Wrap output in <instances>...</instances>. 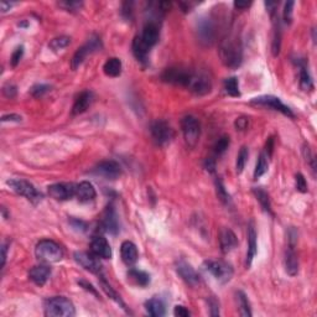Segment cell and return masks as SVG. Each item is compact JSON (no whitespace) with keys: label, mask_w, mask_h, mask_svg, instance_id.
Wrapping results in <instances>:
<instances>
[{"label":"cell","mask_w":317,"mask_h":317,"mask_svg":"<svg viewBox=\"0 0 317 317\" xmlns=\"http://www.w3.org/2000/svg\"><path fill=\"white\" fill-rule=\"evenodd\" d=\"M0 6H1V10H3V11H8L9 9H10L11 6H13V4H11V3H5V1H3V3L0 4Z\"/></svg>","instance_id":"cell-58"},{"label":"cell","mask_w":317,"mask_h":317,"mask_svg":"<svg viewBox=\"0 0 317 317\" xmlns=\"http://www.w3.org/2000/svg\"><path fill=\"white\" fill-rule=\"evenodd\" d=\"M100 285H102V288H103V290L105 291V293H107L108 296L109 297H112L113 300H114V301L116 302H118V304H121L122 306H124V304H123V301H122L121 300V297L118 296V295H117V293L114 290H113L112 289V286L109 285V284L107 283V281L104 280V278H103V276H100Z\"/></svg>","instance_id":"cell-40"},{"label":"cell","mask_w":317,"mask_h":317,"mask_svg":"<svg viewBox=\"0 0 317 317\" xmlns=\"http://www.w3.org/2000/svg\"><path fill=\"white\" fill-rule=\"evenodd\" d=\"M296 190L300 192L307 191V182L305 180L304 175H301V173H297L296 175Z\"/></svg>","instance_id":"cell-47"},{"label":"cell","mask_w":317,"mask_h":317,"mask_svg":"<svg viewBox=\"0 0 317 317\" xmlns=\"http://www.w3.org/2000/svg\"><path fill=\"white\" fill-rule=\"evenodd\" d=\"M304 155L305 157H306V163H309V165L311 166V170L314 171L315 175V171H316V159H315V155L312 154L311 150H310L309 145L304 147Z\"/></svg>","instance_id":"cell-45"},{"label":"cell","mask_w":317,"mask_h":317,"mask_svg":"<svg viewBox=\"0 0 317 317\" xmlns=\"http://www.w3.org/2000/svg\"><path fill=\"white\" fill-rule=\"evenodd\" d=\"M121 254L122 259L126 265H133L137 263L139 253H138L137 245L130 241H125L122 243L121 246Z\"/></svg>","instance_id":"cell-21"},{"label":"cell","mask_w":317,"mask_h":317,"mask_svg":"<svg viewBox=\"0 0 317 317\" xmlns=\"http://www.w3.org/2000/svg\"><path fill=\"white\" fill-rule=\"evenodd\" d=\"M71 44V39L69 36H60L53 39L52 41L50 42V48L52 49L53 51H60L62 49L67 48L69 45Z\"/></svg>","instance_id":"cell-39"},{"label":"cell","mask_w":317,"mask_h":317,"mask_svg":"<svg viewBox=\"0 0 317 317\" xmlns=\"http://www.w3.org/2000/svg\"><path fill=\"white\" fill-rule=\"evenodd\" d=\"M257 232H255L254 223L250 222L248 225V253H246V267H250L257 254Z\"/></svg>","instance_id":"cell-23"},{"label":"cell","mask_w":317,"mask_h":317,"mask_svg":"<svg viewBox=\"0 0 317 317\" xmlns=\"http://www.w3.org/2000/svg\"><path fill=\"white\" fill-rule=\"evenodd\" d=\"M219 245L220 250H222L224 254L232 252L237 245H238V239H237L236 234L228 228L222 229L219 234Z\"/></svg>","instance_id":"cell-20"},{"label":"cell","mask_w":317,"mask_h":317,"mask_svg":"<svg viewBox=\"0 0 317 317\" xmlns=\"http://www.w3.org/2000/svg\"><path fill=\"white\" fill-rule=\"evenodd\" d=\"M205 169L207 171H210V172H213L216 169V161L213 159H207L205 161Z\"/></svg>","instance_id":"cell-54"},{"label":"cell","mask_w":317,"mask_h":317,"mask_svg":"<svg viewBox=\"0 0 317 317\" xmlns=\"http://www.w3.org/2000/svg\"><path fill=\"white\" fill-rule=\"evenodd\" d=\"M273 138H269V140L267 142V151H268V156H270L271 155V152H273Z\"/></svg>","instance_id":"cell-57"},{"label":"cell","mask_w":317,"mask_h":317,"mask_svg":"<svg viewBox=\"0 0 317 317\" xmlns=\"http://www.w3.org/2000/svg\"><path fill=\"white\" fill-rule=\"evenodd\" d=\"M229 143H231V140H229V137L219 138V139L217 140V143H216V145H215L216 155L224 154V152L227 151V149H228Z\"/></svg>","instance_id":"cell-41"},{"label":"cell","mask_w":317,"mask_h":317,"mask_svg":"<svg viewBox=\"0 0 317 317\" xmlns=\"http://www.w3.org/2000/svg\"><path fill=\"white\" fill-rule=\"evenodd\" d=\"M220 58L227 67L236 69L242 63V48L236 39H227L220 45Z\"/></svg>","instance_id":"cell-2"},{"label":"cell","mask_w":317,"mask_h":317,"mask_svg":"<svg viewBox=\"0 0 317 317\" xmlns=\"http://www.w3.org/2000/svg\"><path fill=\"white\" fill-rule=\"evenodd\" d=\"M73 258L82 268H84V269L91 271V273L99 274L102 271V264L98 260L97 255H95L93 253L91 254V253L87 252H76Z\"/></svg>","instance_id":"cell-13"},{"label":"cell","mask_w":317,"mask_h":317,"mask_svg":"<svg viewBox=\"0 0 317 317\" xmlns=\"http://www.w3.org/2000/svg\"><path fill=\"white\" fill-rule=\"evenodd\" d=\"M6 184L14 192H16L20 196L26 197L32 203H37L42 199V195L35 189L34 185L30 184L29 181L21 180V178H10V180L6 181Z\"/></svg>","instance_id":"cell-4"},{"label":"cell","mask_w":317,"mask_h":317,"mask_svg":"<svg viewBox=\"0 0 317 317\" xmlns=\"http://www.w3.org/2000/svg\"><path fill=\"white\" fill-rule=\"evenodd\" d=\"M300 87H301L302 91H312L314 89V81H312L311 74L305 65H300Z\"/></svg>","instance_id":"cell-31"},{"label":"cell","mask_w":317,"mask_h":317,"mask_svg":"<svg viewBox=\"0 0 317 317\" xmlns=\"http://www.w3.org/2000/svg\"><path fill=\"white\" fill-rule=\"evenodd\" d=\"M23 55H24V48H23V46H19V48H16V50L14 51L13 55H11V58H10V62H11V66H13V67H16V66L19 65V62H20Z\"/></svg>","instance_id":"cell-46"},{"label":"cell","mask_w":317,"mask_h":317,"mask_svg":"<svg viewBox=\"0 0 317 317\" xmlns=\"http://www.w3.org/2000/svg\"><path fill=\"white\" fill-rule=\"evenodd\" d=\"M93 102V93L91 91H83L78 97L74 100L73 108H72V114L77 116V114H82L88 109V107L92 104Z\"/></svg>","instance_id":"cell-24"},{"label":"cell","mask_w":317,"mask_h":317,"mask_svg":"<svg viewBox=\"0 0 317 317\" xmlns=\"http://www.w3.org/2000/svg\"><path fill=\"white\" fill-rule=\"evenodd\" d=\"M159 36H160V30L155 21H149L145 24V26L143 27V32L140 35L143 41L149 46L150 49L157 44L159 41Z\"/></svg>","instance_id":"cell-19"},{"label":"cell","mask_w":317,"mask_h":317,"mask_svg":"<svg viewBox=\"0 0 317 317\" xmlns=\"http://www.w3.org/2000/svg\"><path fill=\"white\" fill-rule=\"evenodd\" d=\"M58 5L69 11H78L83 6L82 1H60Z\"/></svg>","instance_id":"cell-43"},{"label":"cell","mask_w":317,"mask_h":317,"mask_svg":"<svg viewBox=\"0 0 317 317\" xmlns=\"http://www.w3.org/2000/svg\"><path fill=\"white\" fill-rule=\"evenodd\" d=\"M237 299H238L239 310H241V315L244 317H250L252 316V310H250V304L249 300L246 297L245 293L243 291H238L237 293Z\"/></svg>","instance_id":"cell-32"},{"label":"cell","mask_w":317,"mask_h":317,"mask_svg":"<svg viewBox=\"0 0 317 317\" xmlns=\"http://www.w3.org/2000/svg\"><path fill=\"white\" fill-rule=\"evenodd\" d=\"M176 271L182 278V280L190 286H197L199 284V275L192 268V265L185 260H178L176 263Z\"/></svg>","instance_id":"cell-16"},{"label":"cell","mask_w":317,"mask_h":317,"mask_svg":"<svg viewBox=\"0 0 317 317\" xmlns=\"http://www.w3.org/2000/svg\"><path fill=\"white\" fill-rule=\"evenodd\" d=\"M173 315L177 317H189L191 315V312L185 306H176L175 310H173Z\"/></svg>","instance_id":"cell-50"},{"label":"cell","mask_w":317,"mask_h":317,"mask_svg":"<svg viewBox=\"0 0 317 317\" xmlns=\"http://www.w3.org/2000/svg\"><path fill=\"white\" fill-rule=\"evenodd\" d=\"M35 255L37 259L44 263H57L63 258V252L56 242L44 239L37 243L35 248Z\"/></svg>","instance_id":"cell-3"},{"label":"cell","mask_w":317,"mask_h":317,"mask_svg":"<svg viewBox=\"0 0 317 317\" xmlns=\"http://www.w3.org/2000/svg\"><path fill=\"white\" fill-rule=\"evenodd\" d=\"M216 190H217V196L224 205H229L231 203V196L228 195L227 190H225L224 185H223L222 180H216Z\"/></svg>","instance_id":"cell-38"},{"label":"cell","mask_w":317,"mask_h":317,"mask_svg":"<svg viewBox=\"0 0 317 317\" xmlns=\"http://www.w3.org/2000/svg\"><path fill=\"white\" fill-rule=\"evenodd\" d=\"M249 125L248 118H244V117H241L236 121V128L237 130H245Z\"/></svg>","instance_id":"cell-51"},{"label":"cell","mask_w":317,"mask_h":317,"mask_svg":"<svg viewBox=\"0 0 317 317\" xmlns=\"http://www.w3.org/2000/svg\"><path fill=\"white\" fill-rule=\"evenodd\" d=\"M197 40L203 46H211L216 40V25L208 16H203L196 23Z\"/></svg>","instance_id":"cell-5"},{"label":"cell","mask_w":317,"mask_h":317,"mask_svg":"<svg viewBox=\"0 0 317 317\" xmlns=\"http://www.w3.org/2000/svg\"><path fill=\"white\" fill-rule=\"evenodd\" d=\"M3 93L6 98H14L16 96V87L14 84H6L3 88Z\"/></svg>","instance_id":"cell-48"},{"label":"cell","mask_w":317,"mask_h":317,"mask_svg":"<svg viewBox=\"0 0 317 317\" xmlns=\"http://www.w3.org/2000/svg\"><path fill=\"white\" fill-rule=\"evenodd\" d=\"M76 197L81 202H89L96 198V189L88 181H83L76 187Z\"/></svg>","instance_id":"cell-26"},{"label":"cell","mask_w":317,"mask_h":317,"mask_svg":"<svg viewBox=\"0 0 317 317\" xmlns=\"http://www.w3.org/2000/svg\"><path fill=\"white\" fill-rule=\"evenodd\" d=\"M224 89L225 92L228 93L231 97H239L241 92H239V84L238 78L237 77H229L224 81Z\"/></svg>","instance_id":"cell-34"},{"label":"cell","mask_w":317,"mask_h":317,"mask_svg":"<svg viewBox=\"0 0 317 317\" xmlns=\"http://www.w3.org/2000/svg\"><path fill=\"white\" fill-rule=\"evenodd\" d=\"M205 269L208 273L218 280L219 283L224 284L228 283L233 276V268L229 264L224 262H219V260H207L205 262Z\"/></svg>","instance_id":"cell-7"},{"label":"cell","mask_w":317,"mask_h":317,"mask_svg":"<svg viewBox=\"0 0 317 317\" xmlns=\"http://www.w3.org/2000/svg\"><path fill=\"white\" fill-rule=\"evenodd\" d=\"M102 49V42H100V39L97 36H92L91 39L87 41L86 45H83L82 48H79L78 50L76 51V53L73 55L71 61V66L73 70H77L82 63L84 62V60L87 58V56L91 55V53L96 52V51L100 50Z\"/></svg>","instance_id":"cell-10"},{"label":"cell","mask_w":317,"mask_h":317,"mask_svg":"<svg viewBox=\"0 0 317 317\" xmlns=\"http://www.w3.org/2000/svg\"><path fill=\"white\" fill-rule=\"evenodd\" d=\"M234 6L237 9H239V10H243V9L249 8L250 3H248V1H234Z\"/></svg>","instance_id":"cell-56"},{"label":"cell","mask_w":317,"mask_h":317,"mask_svg":"<svg viewBox=\"0 0 317 317\" xmlns=\"http://www.w3.org/2000/svg\"><path fill=\"white\" fill-rule=\"evenodd\" d=\"M252 103L253 104L264 105V107L271 108V109L283 113L284 116L293 118V113L291 112L290 108H289L288 105L284 104V103L280 100V98L274 97V96H260V97L254 98V99L252 100Z\"/></svg>","instance_id":"cell-12"},{"label":"cell","mask_w":317,"mask_h":317,"mask_svg":"<svg viewBox=\"0 0 317 317\" xmlns=\"http://www.w3.org/2000/svg\"><path fill=\"white\" fill-rule=\"evenodd\" d=\"M187 88H189L191 92H194L195 95L205 96L211 92L212 82H211L210 77H208L206 73H203V72L194 71Z\"/></svg>","instance_id":"cell-11"},{"label":"cell","mask_w":317,"mask_h":317,"mask_svg":"<svg viewBox=\"0 0 317 317\" xmlns=\"http://www.w3.org/2000/svg\"><path fill=\"white\" fill-rule=\"evenodd\" d=\"M284 264H285L286 273L290 276H295L299 273V259H297L296 254L293 252V248H290L286 250L285 259H284Z\"/></svg>","instance_id":"cell-27"},{"label":"cell","mask_w":317,"mask_h":317,"mask_svg":"<svg viewBox=\"0 0 317 317\" xmlns=\"http://www.w3.org/2000/svg\"><path fill=\"white\" fill-rule=\"evenodd\" d=\"M21 117L18 116V114H8V116H3L1 117V122L3 123H5V122H16V123H19V122H21Z\"/></svg>","instance_id":"cell-53"},{"label":"cell","mask_w":317,"mask_h":317,"mask_svg":"<svg viewBox=\"0 0 317 317\" xmlns=\"http://www.w3.org/2000/svg\"><path fill=\"white\" fill-rule=\"evenodd\" d=\"M293 5L295 3L293 1H288L284 6V20H285L286 24H291V21H293Z\"/></svg>","instance_id":"cell-44"},{"label":"cell","mask_w":317,"mask_h":317,"mask_svg":"<svg viewBox=\"0 0 317 317\" xmlns=\"http://www.w3.org/2000/svg\"><path fill=\"white\" fill-rule=\"evenodd\" d=\"M93 172L96 175L107 178V180H117L121 176L122 169L117 161L107 160L98 164L95 170H93Z\"/></svg>","instance_id":"cell-15"},{"label":"cell","mask_w":317,"mask_h":317,"mask_svg":"<svg viewBox=\"0 0 317 317\" xmlns=\"http://www.w3.org/2000/svg\"><path fill=\"white\" fill-rule=\"evenodd\" d=\"M288 237H289V246H290V248H295L297 242V232L293 228H290Z\"/></svg>","instance_id":"cell-49"},{"label":"cell","mask_w":317,"mask_h":317,"mask_svg":"<svg viewBox=\"0 0 317 317\" xmlns=\"http://www.w3.org/2000/svg\"><path fill=\"white\" fill-rule=\"evenodd\" d=\"M145 309H146L147 314L150 316L154 317H161L165 315V305L164 302L161 301L160 299H157V297H152V299L147 300L145 302Z\"/></svg>","instance_id":"cell-28"},{"label":"cell","mask_w":317,"mask_h":317,"mask_svg":"<svg viewBox=\"0 0 317 317\" xmlns=\"http://www.w3.org/2000/svg\"><path fill=\"white\" fill-rule=\"evenodd\" d=\"M150 133L159 146H165L173 139L172 128L165 121H155L150 126Z\"/></svg>","instance_id":"cell-8"},{"label":"cell","mask_w":317,"mask_h":317,"mask_svg":"<svg viewBox=\"0 0 317 317\" xmlns=\"http://www.w3.org/2000/svg\"><path fill=\"white\" fill-rule=\"evenodd\" d=\"M280 44H281V32H280V25L275 23L274 25V34H273V45H271V50H273V55L278 56L280 52Z\"/></svg>","instance_id":"cell-37"},{"label":"cell","mask_w":317,"mask_h":317,"mask_svg":"<svg viewBox=\"0 0 317 317\" xmlns=\"http://www.w3.org/2000/svg\"><path fill=\"white\" fill-rule=\"evenodd\" d=\"M76 187L74 184H55L48 187L49 195L57 201H67L76 196Z\"/></svg>","instance_id":"cell-14"},{"label":"cell","mask_w":317,"mask_h":317,"mask_svg":"<svg viewBox=\"0 0 317 317\" xmlns=\"http://www.w3.org/2000/svg\"><path fill=\"white\" fill-rule=\"evenodd\" d=\"M6 252H8V244L4 243L1 245V268H4L6 262Z\"/></svg>","instance_id":"cell-55"},{"label":"cell","mask_w":317,"mask_h":317,"mask_svg":"<svg viewBox=\"0 0 317 317\" xmlns=\"http://www.w3.org/2000/svg\"><path fill=\"white\" fill-rule=\"evenodd\" d=\"M50 89L51 87L48 86V84H36V86H34L31 88V95L35 98H40L44 95H46Z\"/></svg>","instance_id":"cell-42"},{"label":"cell","mask_w":317,"mask_h":317,"mask_svg":"<svg viewBox=\"0 0 317 317\" xmlns=\"http://www.w3.org/2000/svg\"><path fill=\"white\" fill-rule=\"evenodd\" d=\"M181 128H182L186 144L190 147L196 146L201 137V124L198 119L194 116H186L181 121Z\"/></svg>","instance_id":"cell-6"},{"label":"cell","mask_w":317,"mask_h":317,"mask_svg":"<svg viewBox=\"0 0 317 317\" xmlns=\"http://www.w3.org/2000/svg\"><path fill=\"white\" fill-rule=\"evenodd\" d=\"M194 71L189 69H182V67H171L164 71L161 74L163 81L168 82V83L176 84V86H184L187 87L191 79Z\"/></svg>","instance_id":"cell-9"},{"label":"cell","mask_w":317,"mask_h":317,"mask_svg":"<svg viewBox=\"0 0 317 317\" xmlns=\"http://www.w3.org/2000/svg\"><path fill=\"white\" fill-rule=\"evenodd\" d=\"M253 191H254L255 197H257V199L259 201L263 210H264L265 212L269 213V215H273V213H271V206H270L269 195H268L263 189H254Z\"/></svg>","instance_id":"cell-33"},{"label":"cell","mask_w":317,"mask_h":317,"mask_svg":"<svg viewBox=\"0 0 317 317\" xmlns=\"http://www.w3.org/2000/svg\"><path fill=\"white\" fill-rule=\"evenodd\" d=\"M91 250L95 255L102 259H110L112 258V248L107 239L102 236H97L92 239Z\"/></svg>","instance_id":"cell-18"},{"label":"cell","mask_w":317,"mask_h":317,"mask_svg":"<svg viewBox=\"0 0 317 317\" xmlns=\"http://www.w3.org/2000/svg\"><path fill=\"white\" fill-rule=\"evenodd\" d=\"M100 224H102L103 231L108 232L110 234H117L119 232L118 216H117V212L113 208V206H108L105 208V211L103 212L102 219H100Z\"/></svg>","instance_id":"cell-17"},{"label":"cell","mask_w":317,"mask_h":317,"mask_svg":"<svg viewBox=\"0 0 317 317\" xmlns=\"http://www.w3.org/2000/svg\"><path fill=\"white\" fill-rule=\"evenodd\" d=\"M128 279L131 281L133 284L138 286H147L150 284V275L143 270H138V269H130L128 271Z\"/></svg>","instance_id":"cell-29"},{"label":"cell","mask_w":317,"mask_h":317,"mask_svg":"<svg viewBox=\"0 0 317 317\" xmlns=\"http://www.w3.org/2000/svg\"><path fill=\"white\" fill-rule=\"evenodd\" d=\"M269 169V164H268L267 156H265L264 152L259 155V159H258L257 166H255L254 170V178H260Z\"/></svg>","instance_id":"cell-35"},{"label":"cell","mask_w":317,"mask_h":317,"mask_svg":"<svg viewBox=\"0 0 317 317\" xmlns=\"http://www.w3.org/2000/svg\"><path fill=\"white\" fill-rule=\"evenodd\" d=\"M103 71L108 77H118L122 73V61L117 57L109 58L103 66Z\"/></svg>","instance_id":"cell-30"},{"label":"cell","mask_w":317,"mask_h":317,"mask_svg":"<svg viewBox=\"0 0 317 317\" xmlns=\"http://www.w3.org/2000/svg\"><path fill=\"white\" fill-rule=\"evenodd\" d=\"M249 157V150L246 146H243L241 149V151L238 152V156H237V164H236V169L237 172L242 173L243 172L244 168L246 165V161H248Z\"/></svg>","instance_id":"cell-36"},{"label":"cell","mask_w":317,"mask_h":317,"mask_svg":"<svg viewBox=\"0 0 317 317\" xmlns=\"http://www.w3.org/2000/svg\"><path fill=\"white\" fill-rule=\"evenodd\" d=\"M210 310H211V316H218L219 315V304H218L217 300L211 299L210 300Z\"/></svg>","instance_id":"cell-52"},{"label":"cell","mask_w":317,"mask_h":317,"mask_svg":"<svg viewBox=\"0 0 317 317\" xmlns=\"http://www.w3.org/2000/svg\"><path fill=\"white\" fill-rule=\"evenodd\" d=\"M51 275V268L48 265H37L34 267L29 273V278L34 281L36 285L44 286Z\"/></svg>","instance_id":"cell-22"},{"label":"cell","mask_w":317,"mask_h":317,"mask_svg":"<svg viewBox=\"0 0 317 317\" xmlns=\"http://www.w3.org/2000/svg\"><path fill=\"white\" fill-rule=\"evenodd\" d=\"M150 48L142 40V37L137 36L133 41V53L138 61L143 65H147Z\"/></svg>","instance_id":"cell-25"},{"label":"cell","mask_w":317,"mask_h":317,"mask_svg":"<svg viewBox=\"0 0 317 317\" xmlns=\"http://www.w3.org/2000/svg\"><path fill=\"white\" fill-rule=\"evenodd\" d=\"M74 314L73 304L65 296L51 297L45 304V315L49 317H72Z\"/></svg>","instance_id":"cell-1"}]
</instances>
